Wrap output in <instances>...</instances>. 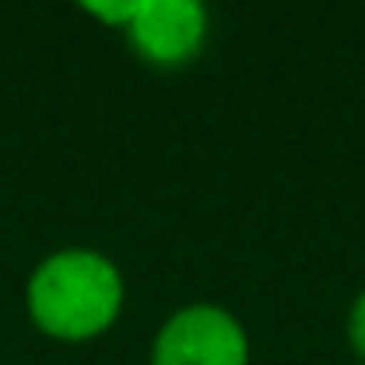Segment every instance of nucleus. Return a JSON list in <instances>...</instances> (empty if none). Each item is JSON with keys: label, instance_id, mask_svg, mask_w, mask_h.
<instances>
[{"label": "nucleus", "instance_id": "obj_1", "mask_svg": "<svg viewBox=\"0 0 365 365\" xmlns=\"http://www.w3.org/2000/svg\"><path fill=\"white\" fill-rule=\"evenodd\" d=\"M130 283L114 255L91 244L48 252L24 279V314L48 341L87 346L118 326L126 314Z\"/></svg>", "mask_w": 365, "mask_h": 365}, {"label": "nucleus", "instance_id": "obj_2", "mask_svg": "<svg viewBox=\"0 0 365 365\" xmlns=\"http://www.w3.org/2000/svg\"><path fill=\"white\" fill-rule=\"evenodd\" d=\"M145 365H252V334L224 302H185L153 330Z\"/></svg>", "mask_w": 365, "mask_h": 365}, {"label": "nucleus", "instance_id": "obj_3", "mask_svg": "<svg viewBox=\"0 0 365 365\" xmlns=\"http://www.w3.org/2000/svg\"><path fill=\"white\" fill-rule=\"evenodd\" d=\"M122 36L145 67L185 71L205 56L212 16L200 0H138Z\"/></svg>", "mask_w": 365, "mask_h": 365}, {"label": "nucleus", "instance_id": "obj_4", "mask_svg": "<svg viewBox=\"0 0 365 365\" xmlns=\"http://www.w3.org/2000/svg\"><path fill=\"white\" fill-rule=\"evenodd\" d=\"M134 4L138 0H87L83 4V12H87L91 20H98V24H106V28H114V32H126V24H130V16H134Z\"/></svg>", "mask_w": 365, "mask_h": 365}, {"label": "nucleus", "instance_id": "obj_5", "mask_svg": "<svg viewBox=\"0 0 365 365\" xmlns=\"http://www.w3.org/2000/svg\"><path fill=\"white\" fill-rule=\"evenodd\" d=\"M346 338H349V349L357 354V361H365V287L354 294L346 310Z\"/></svg>", "mask_w": 365, "mask_h": 365}, {"label": "nucleus", "instance_id": "obj_6", "mask_svg": "<svg viewBox=\"0 0 365 365\" xmlns=\"http://www.w3.org/2000/svg\"><path fill=\"white\" fill-rule=\"evenodd\" d=\"M357 365H365V361H357Z\"/></svg>", "mask_w": 365, "mask_h": 365}]
</instances>
